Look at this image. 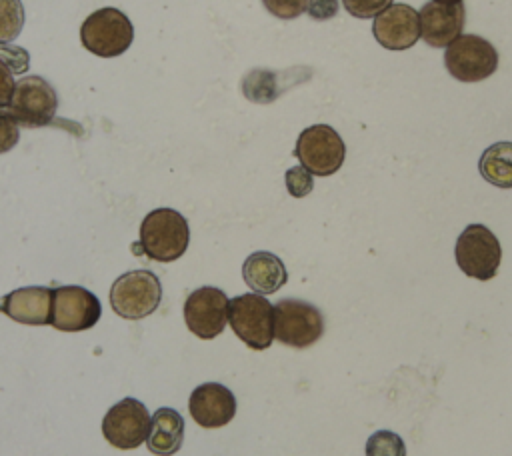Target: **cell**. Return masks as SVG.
<instances>
[{
  "label": "cell",
  "mask_w": 512,
  "mask_h": 456,
  "mask_svg": "<svg viewBox=\"0 0 512 456\" xmlns=\"http://www.w3.org/2000/svg\"><path fill=\"white\" fill-rule=\"evenodd\" d=\"M184 438V420L174 408H158L152 414L146 446L156 456H172L180 450Z\"/></svg>",
  "instance_id": "18"
},
{
  "label": "cell",
  "mask_w": 512,
  "mask_h": 456,
  "mask_svg": "<svg viewBox=\"0 0 512 456\" xmlns=\"http://www.w3.org/2000/svg\"><path fill=\"white\" fill-rule=\"evenodd\" d=\"M82 46L100 56L114 58L128 50L134 40V26L130 18L118 8H100L88 14L80 26Z\"/></svg>",
  "instance_id": "2"
},
{
  "label": "cell",
  "mask_w": 512,
  "mask_h": 456,
  "mask_svg": "<svg viewBox=\"0 0 512 456\" xmlns=\"http://www.w3.org/2000/svg\"><path fill=\"white\" fill-rule=\"evenodd\" d=\"M52 296L54 290L48 286H24L6 294L0 310L20 324L44 326L52 318Z\"/></svg>",
  "instance_id": "16"
},
{
  "label": "cell",
  "mask_w": 512,
  "mask_h": 456,
  "mask_svg": "<svg viewBox=\"0 0 512 456\" xmlns=\"http://www.w3.org/2000/svg\"><path fill=\"white\" fill-rule=\"evenodd\" d=\"M0 60L14 72V74H24L28 70V52L18 48V46H6L0 42Z\"/></svg>",
  "instance_id": "25"
},
{
  "label": "cell",
  "mask_w": 512,
  "mask_h": 456,
  "mask_svg": "<svg viewBox=\"0 0 512 456\" xmlns=\"http://www.w3.org/2000/svg\"><path fill=\"white\" fill-rule=\"evenodd\" d=\"M20 138L18 122L10 112H0V154L12 150Z\"/></svg>",
  "instance_id": "26"
},
{
  "label": "cell",
  "mask_w": 512,
  "mask_h": 456,
  "mask_svg": "<svg viewBox=\"0 0 512 456\" xmlns=\"http://www.w3.org/2000/svg\"><path fill=\"white\" fill-rule=\"evenodd\" d=\"M294 156L312 176H330L344 164L346 146L332 126L314 124L300 132Z\"/></svg>",
  "instance_id": "7"
},
{
  "label": "cell",
  "mask_w": 512,
  "mask_h": 456,
  "mask_svg": "<svg viewBox=\"0 0 512 456\" xmlns=\"http://www.w3.org/2000/svg\"><path fill=\"white\" fill-rule=\"evenodd\" d=\"M420 38L432 48L450 46L462 32L466 10L462 2L446 4V2H426L420 12Z\"/></svg>",
  "instance_id": "13"
},
{
  "label": "cell",
  "mask_w": 512,
  "mask_h": 456,
  "mask_svg": "<svg viewBox=\"0 0 512 456\" xmlns=\"http://www.w3.org/2000/svg\"><path fill=\"white\" fill-rule=\"evenodd\" d=\"M102 314L100 300L82 286H58L52 296V328L80 332L92 328Z\"/></svg>",
  "instance_id": "11"
},
{
  "label": "cell",
  "mask_w": 512,
  "mask_h": 456,
  "mask_svg": "<svg viewBox=\"0 0 512 456\" xmlns=\"http://www.w3.org/2000/svg\"><path fill=\"white\" fill-rule=\"evenodd\" d=\"M14 72L0 60V108H6L12 100V94H14Z\"/></svg>",
  "instance_id": "28"
},
{
  "label": "cell",
  "mask_w": 512,
  "mask_h": 456,
  "mask_svg": "<svg viewBox=\"0 0 512 456\" xmlns=\"http://www.w3.org/2000/svg\"><path fill=\"white\" fill-rule=\"evenodd\" d=\"M284 180H286V188H288L290 196H294V198H304L314 188V178L302 164L288 168Z\"/></svg>",
  "instance_id": "22"
},
{
  "label": "cell",
  "mask_w": 512,
  "mask_h": 456,
  "mask_svg": "<svg viewBox=\"0 0 512 456\" xmlns=\"http://www.w3.org/2000/svg\"><path fill=\"white\" fill-rule=\"evenodd\" d=\"M58 108V96L52 84L42 76H24L16 82L8 112L26 128L46 126L54 120Z\"/></svg>",
  "instance_id": "9"
},
{
  "label": "cell",
  "mask_w": 512,
  "mask_h": 456,
  "mask_svg": "<svg viewBox=\"0 0 512 456\" xmlns=\"http://www.w3.org/2000/svg\"><path fill=\"white\" fill-rule=\"evenodd\" d=\"M306 12L314 20H330L338 14V0H308Z\"/></svg>",
  "instance_id": "27"
},
{
  "label": "cell",
  "mask_w": 512,
  "mask_h": 456,
  "mask_svg": "<svg viewBox=\"0 0 512 456\" xmlns=\"http://www.w3.org/2000/svg\"><path fill=\"white\" fill-rule=\"evenodd\" d=\"M228 322L252 350H266L274 338V306L262 294H240L230 300Z\"/></svg>",
  "instance_id": "4"
},
{
  "label": "cell",
  "mask_w": 512,
  "mask_h": 456,
  "mask_svg": "<svg viewBox=\"0 0 512 456\" xmlns=\"http://www.w3.org/2000/svg\"><path fill=\"white\" fill-rule=\"evenodd\" d=\"M228 296L216 286H200L184 302V322L188 330L202 338H216L228 322Z\"/></svg>",
  "instance_id": "12"
},
{
  "label": "cell",
  "mask_w": 512,
  "mask_h": 456,
  "mask_svg": "<svg viewBox=\"0 0 512 456\" xmlns=\"http://www.w3.org/2000/svg\"><path fill=\"white\" fill-rule=\"evenodd\" d=\"M162 300V286L150 270H130L118 276L110 288L112 310L126 320L150 316Z\"/></svg>",
  "instance_id": "3"
},
{
  "label": "cell",
  "mask_w": 512,
  "mask_h": 456,
  "mask_svg": "<svg viewBox=\"0 0 512 456\" xmlns=\"http://www.w3.org/2000/svg\"><path fill=\"white\" fill-rule=\"evenodd\" d=\"M372 34L388 50H406L420 38L418 12L408 4H390L374 18Z\"/></svg>",
  "instance_id": "14"
},
{
  "label": "cell",
  "mask_w": 512,
  "mask_h": 456,
  "mask_svg": "<svg viewBox=\"0 0 512 456\" xmlns=\"http://www.w3.org/2000/svg\"><path fill=\"white\" fill-rule=\"evenodd\" d=\"M478 170L492 186L512 188V142L502 140L488 146L480 156Z\"/></svg>",
  "instance_id": "19"
},
{
  "label": "cell",
  "mask_w": 512,
  "mask_h": 456,
  "mask_svg": "<svg viewBox=\"0 0 512 456\" xmlns=\"http://www.w3.org/2000/svg\"><path fill=\"white\" fill-rule=\"evenodd\" d=\"M242 278L256 294L266 296L280 290L286 284L288 272L284 262L276 254L258 250L244 260Z\"/></svg>",
  "instance_id": "17"
},
{
  "label": "cell",
  "mask_w": 512,
  "mask_h": 456,
  "mask_svg": "<svg viewBox=\"0 0 512 456\" xmlns=\"http://www.w3.org/2000/svg\"><path fill=\"white\" fill-rule=\"evenodd\" d=\"M308 0H262L264 8L282 20H292L298 18L306 10Z\"/></svg>",
  "instance_id": "24"
},
{
  "label": "cell",
  "mask_w": 512,
  "mask_h": 456,
  "mask_svg": "<svg viewBox=\"0 0 512 456\" xmlns=\"http://www.w3.org/2000/svg\"><path fill=\"white\" fill-rule=\"evenodd\" d=\"M150 424L152 416L146 406L136 398H124L104 414L102 434L114 448L132 450L146 442Z\"/></svg>",
  "instance_id": "10"
},
{
  "label": "cell",
  "mask_w": 512,
  "mask_h": 456,
  "mask_svg": "<svg viewBox=\"0 0 512 456\" xmlns=\"http://www.w3.org/2000/svg\"><path fill=\"white\" fill-rule=\"evenodd\" d=\"M434 2H446V4H454V2H462V0H434Z\"/></svg>",
  "instance_id": "29"
},
{
  "label": "cell",
  "mask_w": 512,
  "mask_h": 456,
  "mask_svg": "<svg viewBox=\"0 0 512 456\" xmlns=\"http://www.w3.org/2000/svg\"><path fill=\"white\" fill-rule=\"evenodd\" d=\"M366 456H406V446L398 434L378 430L366 442Z\"/></svg>",
  "instance_id": "21"
},
{
  "label": "cell",
  "mask_w": 512,
  "mask_h": 456,
  "mask_svg": "<svg viewBox=\"0 0 512 456\" xmlns=\"http://www.w3.org/2000/svg\"><path fill=\"white\" fill-rule=\"evenodd\" d=\"M444 66L460 82H480L496 72L498 52L486 38L464 34L446 46Z\"/></svg>",
  "instance_id": "8"
},
{
  "label": "cell",
  "mask_w": 512,
  "mask_h": 456,
  "mask_svg": "<svg viewBox=\"0 0 512 456\" xmlns=\"http://www.w3.org/2000/svg\"><path fill=\"white\" fill-rule=\"evenodd\" d=\"M458 268L476 280H492L502 260L498 238L484 224H468L454 248Z\"/></svg>",
  "instance_id": "6"
},
{
  "label": "cell",
  "mask_w": 512,
  "mask_h": 456,
  "mask_svg": "<svg viewBox=\"0 0 512 456\" xmlns=\"http://www.w3.org/2000/svg\"><path fill=\"white\" fill-rule=\"evenodd\" d=\"M188 242L190 230L186 218L172 208H156L144 216L140 240L132 250L156 262H174L186 252Z\"/></svg>",
  "instance_id": "1"
},
{
  "label": "cell",
  "mask_w": 512,
  "mask_h": 456,
  "mask_svg": "<svg viewBox=\"0 0 512 456\" xmlns=\"http://www.w3.org/2000/svg\"><path fill=\"white\" fill-rule=\"evenodd\" d=\"M188 410L194 422L202 428H220L234 418L236 398L226 386L218 382H206L192 390Z\"/></svg>",
  "instance_id": "15"
},
{
  "label": "cell",
  "mask_w": 512,
  "mask_h": 456,
  "mask_svg": "<svg viewBox=\"0 0 512 456\" xmlns=\"http://www.w3.org/2000/svg\"><path fill=\"white\" fill-rule=\"evenodd\" d=\"M324 332L320 310L298 298H282L274 304V338L292 348L312 346Z\"/></svg>",
  "instance_id": "5"
},
{
  "label": "cell",
  "mask_w": 512,
  "mask_h": 456,
  "mask_svg": "<svg viewBox=\"0 0 512 456\" xmlns=\"http://www.w3.org/2000/svg\"><path fill=\"white\" fill-rule=\"evenodd\" d=\"M348 14L356 18H376L380 12H384L394 0H342Z\"/></svg>",
  "instance_id": "23"
},
{
  "label": "cell",
  "mask_w": 512,
  "mask_h": 456,
  "mask_svg": "<svg viewBox=\"0 0 512 456\" xmlns=\"http://www.w3.org/2000/svg\"><path fill=\"white\" fill-rule=\"evenodd\" d=\"M24 26V4L20 0H0V42L18 38Z\"/></svg>",
  "instance_id": "20"
}]
</instances>
